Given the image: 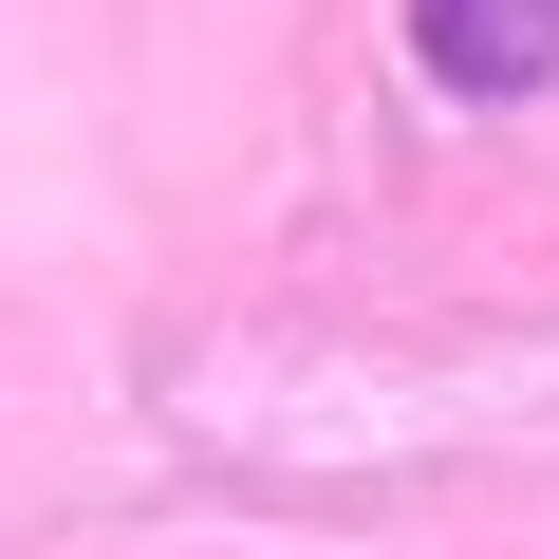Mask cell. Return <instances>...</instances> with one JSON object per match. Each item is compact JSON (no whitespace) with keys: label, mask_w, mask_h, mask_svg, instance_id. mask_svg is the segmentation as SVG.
I'll return each instance as SVG.
<instances>
[{"label":"cell","mask_w":559,"mask_h":559,"mask_svg":"<svg viewBox=\"0 0 559 559\" xmlns=\"http://www.w3.org/2000/svg\"><path fill=\"white\" fill-rule=\"evenodd\" d=\"M411 57L466 112H540L559 94V0H411Z\"/></svg>","instance_id":"1"}]
</instances>
